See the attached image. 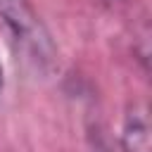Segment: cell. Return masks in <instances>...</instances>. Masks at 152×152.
Segmentation results:
<instances>
[{"label":"cell","mask_w":152,"mask_h":152,"mask_svg":"<svg viewBox=\"0 0 152 152\" xmlns=\"http://www.w3.org/2000/svg\"><path fill=\"white\" fill-rule=\"evenodd\" d=\"M0 19L17 40H31L40 31L31 0H0Z\"/></svg>","instance_id":"1"},{"label":"cell","mask_w":152,"mask_h":152,"mask_svg":"<svg viewBox=\"0 0 152 152\" xmlns=\"http://www.w3.org/2000/svg\"><path fill=\"white\" fill-rule=\"evenodd\" d=\"M2 86H5V69H2V59H0V93H2Z\"/></svg>","instance_id":"3"},{"label":"cell","mask_w":152,"mask_h":152,"mask_svg":"<svg viewBox=\"0 0 152 152\" xmlns=\"http://www.w3.org/2000/svg\"><path fill=\"white\" fill-rule=\"evenodd\" d=\"M121 145L124 152H152L150 145V116L145 104H131L124 114L121 126Z\"/></svg>","instance_id":"2"}]
</instances>
